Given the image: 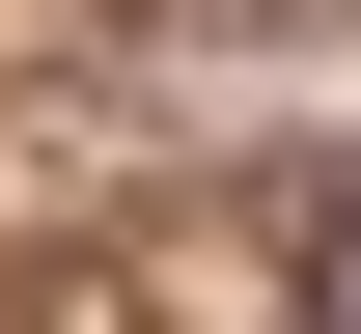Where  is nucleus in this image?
Returning a JSON list of instances; mask_svg holds the SVG:
<instances>
[{
    "label": "nucleus",
    "instance_id": "nucleus-1",
    "mask_svg": "<svg viewBox=\"0 0 361 334\" xmlns=\"http://www.w3.org/2000/svg\"><path fill=\"white\" fill-rule=\"evenodd\" d=\"M334 334H361V251H334Z\"/></svg>",
    "mask_w": 361,
    "mask_h": 334
}]
</instances>
